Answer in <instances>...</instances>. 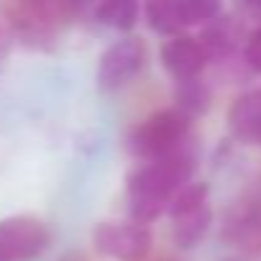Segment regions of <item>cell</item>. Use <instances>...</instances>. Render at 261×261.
Returning a JSON list of instances; mask_svg holds the SVG:
<instances>
[{
	"label": "cell",
	"mask_w": 261,
	"mask_h": 261,
	"mask_svg": "<svg viewBox=\"0 0 261 261\" xmlns=\"http://www.w3.org/2000/svg\"><path fill=\"white\" fill-rule=\"evenodd\" d=\"M195 174V156L179 146L172 154L151 159L128 174V213L136 223H154L167 207L172 195Z\"/></svg>",
	"instance_id": "cell-1"
},
{
	"label": "cell",
	"mask_w": 261,
	"mask_h": 261,
	"mask_svg": "<svg viewBox=\"0 0 261 261\" xmlns=\"http://www.w3.org/2000/svg\"><path fill=\"white\" fill-rule=\"evenodd\" d=\"M187 130H190V118L179 113L177 108H164L144 118L134 128L128 144L139 159L151 162V159L177 151L187 139Z\"/></svg>",
	"instance_id": "cell-2"
},
{
	"label": "cell",
	"mask_w": 261,
	"mask_h": 261,
	"mask_svg": "<svg viewBox=\"0 0 261 261\" xmlns=\"http://www.w3.org/2000/svg\"><path fill=\"white\" fill-rule=\"evenodd\" d=\"M92 246L115 261H144L154 246V236L149 225L136 220H105L95 225Z\"/></svg>",
	"instance_id": "cell-3"
},
{
	"label": "cell",
	"mask_w": 261,
	"mask_h": 261,
	"mask_svg": "<svg viewBox=\"0 0 261 261\" xmlns=\"http://www.w3.org/2000/svg\"><path fill=\"white\" fill-rule=\"evenodd\" d=\"M11 21V31L26 44L51 41L72 16L64 8V0H21Z\"/></svg>",
	"instance_id": "cell-4"
},
{
	"label": "cell",
	"mask_w": 261,
	"mask_h": 261,
	"mask_svg": "<svg viewBox=\"0 0 261 261\" xmlns=\"http://www.w3.org/2000/svg\"><path fill=\"white\" fill-rule=\"evenodd\" d=\"M51 246V230L31 215L0 220V261H36Z\"/></svg>",
	"instance_id": "cell-5"
},
{
	"label": "cell",
	"mask_w": 261,
	"mask_h": 261,
	"mask_svg": "<svg viewBox=\"0 0 261 261\" xmlns=\"http://www.w3.org/2000/svg\"><path fill=\"white\" fill-rule=\"evenodd\" d=\"M146 44L141 39H120L110 44L97 59V87L102 92H115L136 80L146 67Z\"/></svg>",
	"instance_id": "cell-6"
},
{
	"label": "cell",
	"mask_w": 261,
	"mask_h": 261,
	"mask_svg": "<svg viewBox=\"0 0 261 261\" xmlns=\"http://www.w3.org/2000/svg\"><path fill=\"white\" fill-rule=\"evenodd\" d=\"M162 64L164 69L179 82V80H192L200 77L205 64H207V54L202 49V44L195 36L187 34H177L169 41H164L162 46Z\"/></svg>",
	"instance_id": "cell-7"
},
{
	"label": "cell",
	"mask_w": 261,
	"mask_h": 261,
	"mask_svg": "<svg viewBox=\"0 0 261 261\" xmlns=\"http://www.w3.org/2000/svg\"><path fill=\"white\" fill-rule=\"evenodd\" d=\"M223 233L241 248H256L261 243V192H251L228 210Z\"/></svg>",
	"instance_id": "cell-8"
},
{
	"label": "cell",
	"mask_w": 261,
	"mask_h": 261,
	"mask_svg": "<svg viewBox=\"0 0 261 261\" xmlns=\"http://www.w3.org/2000/svg\"><path fill=\"white\" fill-rule=\"evenodd\" d=\"M228 128L241 144L261 149V90L243 92L228 108Z\"/></svg>",
	"instance_id": "cell-9"
},
{
	"label": "cell",
	"mask_w": 261,
	"mask_h": 261,
	"mask_svg": "<svg viewBox=\"0 0 261 261\" xmlns=\"http://www.w3.org/2000/svg\"><path fill=\"white\" fill-rule=\"evenodd\" d=\"M210 225H213V207L207 202V205H200L195 210H187L172 218V241L177 248L190 251L207 236Z\"/></svg>",
	"instance_id": "cell-10"
},
{
	"label": "cell",
	"mask_w": 261,
	"mask_h": 261,
	"mask_svg": "<svg viewBox=\"0 0 261 261\" xmlns=\"http://www.w3.org/2000/svg\"><path fill=\"white\" fill-rule=\"evenodd\" d=\"M144 16H146L149 29L162 36H177L187 26L179 0H146Z\"/></svg>",
	"instance_id": "cell-11"
},
{
	"label": "cell",
	"mask_w": 261,
	"mask_h": 261,
	"mask_svg": "<svg viewBox=\"0 0 261 261\" xmlns=\"http://www.w3.org/2000/svg\"><path fill=\"white\" fill-rule=\"evenodd\" d=\"M174 102H177V110L185 113L192 120V118H200V115H205L210 110L213 92H210V87L200 77L179 80L177 82V90H174Z\"/></svg>",
	"instance_id": "cell-12"
},
{
	"label": "cell",
	"mask_w": 261,
	"mask_h": 261,
	"mask_svg": "<svg viewBox=\"0 0 261 261\" xmlns=\"http://www.w3.org/2000/svg\"><path fill=\"white\" fill-rule=\"evenodd\" d=\"M95 16L108 29L130 31L139 23V0H95Z\"/></svg>",
	"instance_id": "cell-13"
},
{
	"label": "cell",
	"mask_w": 261,
	"mask_h": 261,
	"mask_svg": "<svg viewBox=\"0 0 261 261\" xmlns=\"http://www.w3.org/2000/svg\"><path fill=\"white\" fill-rule=\"evenodd\" d=\"M207 54V62L210 59H225L233 46H236V29L228 23V18H213L210 26H205V31L200 34L197 39Z\"/></svg>",
	"instance_id": "cell-14"
},
{
	"label": "cell",
	"mask_w": 261,
	"mask_h": 261,
	"mask_svg": "<svg viewBox=\"0 0 261 261\" xmlns=\"http://www.w3.org/2000/svg\"><path fill=\"white\" fill-rule=\"evenodd\" d=\"M207 197H210V187L205 185V182H187V185H182L174 195H172V200H169V215L174 218V215H182V213H187V210H195V207H200V205H207Z\"/></svg>",
	"instance_id": "cell-15"
},
{
	"label": "cell",
	"mask_w": 261,
	"mask_h": 261,
	"mask_svg": "<svg viewBox=\"0 0 261 261\" xmlns=\"http://www.w3.org/2000/svg\"><path fill=\"white\" fill-rule=\"evenodd\" d=\"M179 6L187 26H192V23H210L213 18H218L223 11V0H179Z\"/></svg>",
	"instance_id": "cell-16"
},
{
	"label": "cell",
	"mask_w": 261,
	"mask_h": 261,
	"mask_svg": "<svg viewBox=\"0 0 261 261\" xmlns=\"http://www.w3.org/2000/svg\"><path fill=\"white\" fill-rule=\"evenodd\" d=\"M243 59H246V64H248L251 72H258V74H261V29H256V31L246 39Z\"/></svg>",
	"instance_id": "cell-17"
},
{
	"label": "cell",
	"mask_w": 261,
	"mask_h": 261,
	"mask_svg": "<svg viewBox=\"0 0 261 261\" xmlns=\"http://www.w3.org/2000/svg\"><path fill=\"white\" fill-rule=\"evenodd\" d=\"M11 39H13V31H11V21L0 13V67H3L6 57H8V49H11Z\"/></svg>",
	"instance_id": "cell-18"
},
{
	"label": "cell",
	"mask_w": 261,
	"mask_h": 261,
	"mask_svg": "<svg viewBox=\"0 0 261 261\" xmlns=\"http://www.w3.org/2000/svg\"><path fill=\"white\" fill-rule=\"evenodd\" d=\"M90 6H95V0H64V8H67V13H69L72 18L82 16Z\"/></svg>",
	"instance_id": "cell-19"
},
{
	"label": "cell",
	"mask_w": 261,
	"mask_h": 261,
	"mask_svg": "<svg viewBox=\"0 0 261 261\" xmlns=\"http://www.w3.org/2000/svg\"><path fill=\"white\" fill-rule=\"evenodd\" d=\"M246 6L251 8V13H253V16H258V18H261V0H246Z\"/></svg>",
	"instance_id": "cell-20"
}]
</instances>
